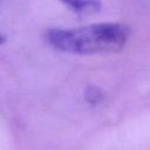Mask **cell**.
Masks as SVG:
<instances>
[{
    "label": "cell",
    "instance_id": "6da1fadb",
    "mask_svg": "<svg viewBox=\"0 0 150 150\" xmlns=\"http://www.w3.org/2000/svg\"><path fill=\"white\" fill-rule=\"evenodd\" d=\"M130 27L121 22H100L76 28H52L45 40L53 48L69 54L93 55L117 53L129 41Z\"/></svg>",
    "mask_w": 150,
    "mask_h": 150
},
{
    "label": "cell",
    "instance_id": "7a4b0ae2",
    "mask_svg": "<svg viewBox=\"0 0 150 150\" xmlns=\"http://www.w3.org/2000/svg\"><path fill=\"white\" fill-rule=\"evenodd\" d=\"M70 12L77 15H91L101 11V0H59Z\"/></svg>",
    "mask_w": 150,
    "mask_h": 150
},
{
    "label": "cell",
    "instance_id": "3957f363",
    "mask_svg": "<svg viewBox=\"0 0 150 150\" xmlns=\"http://www.w3.org/2000/svg\"><path fill=\"white\" fill-rule=\"evenodd\" d=\"M101 96H102V94H101L100 89L96 88V87H94V86L88 87L87 90H86V100L88 102H90V103L98 102L100 98H101Z\"/></svg>",
    "mask_w": 150,
    "mask_h": 150
}]
</instances>
